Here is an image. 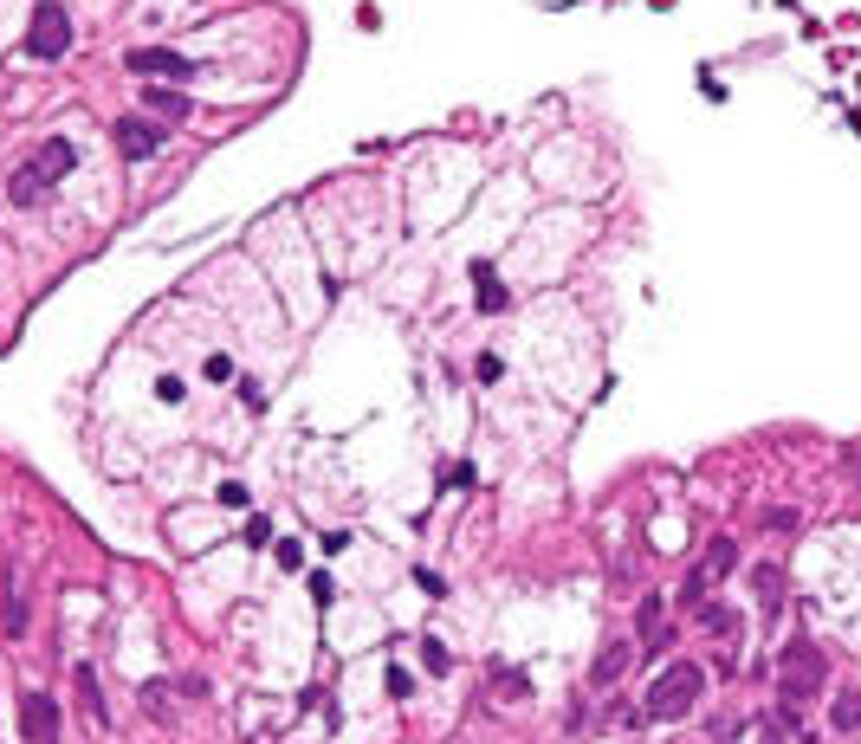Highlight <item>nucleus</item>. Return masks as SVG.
Returning a JSON list of instances; mask_svg holds the SVG:
<instances>
[{"mask_svg":"<svg viewBox=\"0 0 861 744\" xmlns=\"http://www.w3.org/2000/svg\"><path fill=\"white\" fill-rule=\"evenodd\" d=\"M823 680H829V654L816 647L810 635H797V641H784V654H777V706H810L816 693H823Z\"/></svg>","mask_w":861,"mask_h":744,"instance_id":"nucleus-1","label":"nucleus"},{"mask_svg":"<svg viewBox=\"0 0 861 744\" xmlns=\"http://www.w3.org/2000/svg\"><path fill=\"white\" fill-rule=\"evenodd\" d=\"M72 169H78V149L65 143V136H46V143H39V156L20 162V175L7 182V201H13V208H33V201H46Z\"/></svg>","mask_w":861,"mask_h":744,"instance_id":"nucleus-2","label":"nucleus"},{"mask_svg":"<svg viewBox=\"0 0 861 744\" xmlns=\"http://www.w3.org/2000/svg\"><path fill=\"white\" fill-rule=\"evenodd\" d=\"M700 693H706V667L700 660H674V667L654 673V686H648V719L654 725L687 719V712L700 706Z\"/></svg>","mask_w":861,"mask_h":744,"instance_id":"nucleus-3","label":"nucleus"},{"mask_svg":"<svg viewBox=\"0 0 861 744\" xmlns=\"http://www.w3.org/2000/svg\"><path fill=\"white\" fill-rule=\"evenodd\" d=\"M26 52H33V59H65V52H72V13H65L59 0H39V7H33Z\"/></svg>","mask_w":861,"mask_h":744,"instance_id":"nucleus-4","label":"nucleus"},{"mask_svg":"<svg viewBox=\"0 0 861 744\" xmlns=\"http://www.w3.org/2000/svg\"><path fill=\"white\" fill-rule=\"evenodd\" d=\"M123 72H136V78H169V85H188V78H195L201 65H195V59H182V52H169V46H130Z\"/></svg>","mask_w":861,"mask_h":744,"instance_id":"nucleus-5","label":"nucleus"},{"mask_svg":"<svg viewBox=\"0 0 861 744\" xmlns=\"http://www.w3.org/2000/svg\"><path fill=\"white\" fill-rule=\"evenodd\" d=\"M20 738L26 744H59V706H52V693H39V686L20 693Z\"/></svg>","mask_w":861,"mask_h":744,"instance_id":"nucleus-6","label":"nucleus"},{"mask_svg":"<svg viewBox=\"0 0 861 744\" xmlns=\"http://www.w3.org/2000/svg\"><path fill=\"white\" fill-rule=\"evenodd\" d=\"M635 641H641V654H661L667 641H674V628H667V596L654 589V596H641V609H635Z\"/></svg>","mask_w":861,"mask_h":744,"instance_id":"nucleus-7","label":"nucleus"},{"mask_svg":"<svg viewBox=\"0 0 861 744\" xmlns=\"http://www.w3.org/2000/svg\"><path fill=\"white\" fill-rule=\"evenodd\" d=\"M0 635L20 641L26 635V596H20V576L0 570Z\"/></svg>","mask_w":861,"mask_h":744,"instance_id":"nucleus-8","label":"nucleus"},{"mask_svg":"<svg viewBox=\"0 0 861 744\" xmlns=\"http://www.w3.org/2000/svg\"><path fill=\"white\" fill-rule=\"evenodd\" d=\"M117 149H123V156H156V149H162V130H156V123H143V117H123L117 123Z\"/></svg>","mask_w":861,"mask_h":744,"instance_id":"nucleus-9","label":"nucleus"},{"mask_svg":"<svg viewBox=\"0 0 861 744\" xmlns=\"http://www.w3.org/2000/svg\"><path fill=\"white\" fill-rule=\"evenodd\" d=\"M473 305H480V318H492V311L512 305V292L499 285V272H492L486 259H473Z\"/></svg>","mask_w":861,"mask_h":744,"instance_id":"nucleus-10","label":"nucleus"},{"mask_svg":"<svg viewBox=\"0 0 861 744\" xmlns=\"http://www.w3.org/2000/svg\"><path fill=\"white\" fill-rule=\"evenodd\" d=\"M628 660H635V647H628V641H609L603 654L590 660V686H596V693H603V686H615V680L628 673Z\"/></svg>","mask_w":861,"mask_h":744,"instance_id":"nucleus-11","label":"nucleus"},{"mask_svg":"<svg viewBox=\"0 0 861 744\" xmlns=\"http://www.w3.org/2000/svg\"><path fill=\"white\" fill-rule=\"evenodd\" d=\"M72 686H78V706L91 712V725H111V706H104V693H98V673H91L85 660L72 667Z\"/></svg>","mask_w":861,"mask_h":744,"instance_id":"nucleus-12","label":"nucleus"},{"mask_svg":"<svg viewBox=\"0 0 861 744\" xmlns=\"http://www.w3.org/2000/svg\"><path fill=\"white\" fill-rule=\"evenodd\" d=\"M751 589H758V615L784 609V570H777V563H758V570H751Z\"/></svg>","mask_w":861,"mask_h":744,"instance_id":"nucleus-13","label":"nucleus"},{"mask_svg":"<svg viewBox=\"0 0 861 744\" xmlns=\"http://www.w3.org/2000/svg\"><path fill=\"white\" fill-rule=\"evenodd\" d=\"M829 725H836L842 738H855V732H861V686H842V693L829 699Z\"/></svg>","mask_w":861,"mask_h":744,"instance_id":"nucleus-14","label":"nucleus"},{"mask_svg":"<svg viewBox=\"0 0 861 744\" xmlns=\"http://www.w3.org/2000/svg\"><path fill=\"white\" fill-rule=\"evenodd\" d=\"M486 680H492V693H499V699H525V693H531L525 673H518V667H499V660L486 667Z\"/></svg>","mask_w":861,"mask_h":744,"instance_id":"nucleus-15","label":"nucleus"},{"mask_svg":"<svg viewBox=\"0 0 861 744\" xmlns=\"http://www.w3.org/2000/svg\"><path fill=\"white\" fill-rule=\"evenodd\" d=\"M143 104L156 110V117H188V91H169V85H149Z\"/></svg>","mask_w":861,"mask_h":744,"instance_id":"nucleus-16","label":"nucleus"},{"mask_svg":"<svg viewBox=\"0 0 861 744\" xmlns=\"http://www.w3.org/2000/svg\"><path fill=\"white\" fill-rule=\"evenodd\" d=\"M693 615H700V628H713V635H738V609L732 602H700Z\"/></svg>","mask_w":861,"mask_h":744,"instance_id":"nucleus-17","label":"nucleus"},{"mask_svg":"<svg viewBox=\"0 0 861 744\" xmlns=\"http://www.w3.org/2000/svg\"><path fill=\"white\" fill-rule=\"evenodd\" d=\"M700 563H706V570H713V576H732V570H738V537H713Z\"/></svg>","mask_w":861,"mask_h":744,"instance_id":"nucleus-18","label":"nucleus"},{"mask_svg":"<svg viewBox=\"0 0 861 744\" xmlns=\"http://www.w3.org/2000/svg\"><path fill=\"white\" fill-rule=\"evenodd\" d=\"M713 583H719V576L706 570V563H693V570H687V583H680V602H687V609H700V602H706V589H713Z\"/></svg>","mask_w":861,"mask_h":744,"instance_id":"nucleus-19","label":"nucleus"},{"mask_svg":"<svg viewBox=\"0 0 861 744\" xmlns=\"http://www.w3.org/2000/svg\"><path fill=\"white\" fill-rule=\"evenodd\" d=\"M169 693H175V686H169V680H149V686H143V706H149V712H156V719H175V706H169Z\"/></svg>","mask_w":861,"mask_h":744,"instance_id":"nucleus-20","label":"nucleus"},{"mask_svg":"<svg viewBox=\"0 0 861 744\" xmlns=\"http://www.w3.org/2000/svg\"><path fill=\"white\" fill-rule=\"evenodd\" d=\"M382 693H389V699H408V693H415V673H408V667H389V673H382Z\"/></svg>","mask_w":861,"mask_h":744,"instance_id":"nucleus-21","label":"nucleus"},{"mask_svg":"<svg viewBox=\"0 0 861 744\" xmlns=\"http://www.w3.org/2000/svg\"><path fill=\"white\" fill-rule=\"evenodd\" d=\"M421 667H428V673H447V647H441V641H421Z\"/></svg>","mask_w":861,"mask_h":744,"instance_id":"nucleus-22","label":"nucleus"},{"mask_svg":"<svg viewBox=\"0 0 861 744\" xmlns=\"http://www.w3.org/2000/svg\"><path fill=\"white\" fill-rule=\"evenodd\" d=\"M473 369H480V382H499V376H505V363H499V356H492V350H486V356H480V363H473Z\"/></svg>","mask_w":861,"mask_h":744,"instance_id":"nucleus-23","label":"nucleus"},{"mask_svg":"<svg viewBox=\"0 0 861 744\" xmlns=\"http://www.w3.org/2000/svg\"><path fill=\"white\" fill-rule=\"evenodd\" d=\"M221 505H240V512H246L253 499H246V486H240V479H227V486H221Z\"/></svg>","mask_w":861,"mask_h":744,"instance_id":"nucleus-24","label":"nucleus"},{"mask_svg":"<svg viewBox=\"0 0 861 744\" xmlns=\"http://www.w3.org/2000/svg\"><path fill=\"white\" fill-rule=\"evenodd\" d=\"M842 466H849V473H855V486H861V447H849V453H842Z\"/></svg>","mask_w":861,"mask_h":744,"instance_id":"nucleus-25","label":"nucleus"}]
</instances>
